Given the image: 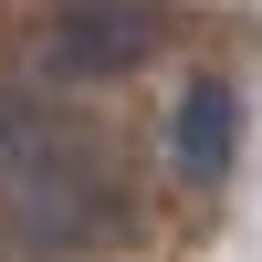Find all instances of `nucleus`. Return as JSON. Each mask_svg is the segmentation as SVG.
Instances as JSON below:
<instances>
[{
    "label": "nucleus",
    "mask_w": 262,
    "mask_h": 262,
    "mask_svg": "<svg viewBox=\"0 0 262 262\" xmlns=\"http://www.w3.org/2000/svg\"><path fill=\"white\" fill-rule=\"evenodd\" d=\"M168 158H179V179H200V189L231 179V158H242V95H231L221 74H200V84L179 95V116H168Z\"/></svg>",
    "instance_id": "nucleus-4"
},
{
    "label": "nucleus",
    "mask_w": 262,
    "mask_h": 262,
    "mask_svg": "<svg viewBox=\"0 0 262 262\" xmlns=\"http://www.w3.org/2000/svg\"><path fill=\"white\" fill-rule=\"evenodd\" d=\"M147 53H158V0H74V11L42 32V74H63V84L137 74Z\"/></svg>",
    "instance_id": "nucleus-2"
},
{
    "label": "nucleus",
    "mask_w": 262,
    "mask_h": 262,
    "mask_svg": "<svg viewBox=\"0 0 262 262\" xmlns=\"http://www.w3.org/2000/svg\"><path fill=\"white\" fill-rule=\"evenodd\" d=\"M126 231V189L105 168H74V179H42L21 200H0V242L11 252H95Z\"/></svg>",
    "instance_id": "nucleus-1"
},
{
    "label": "nucleus",
    "mask_w": 262,
    "mask_h": 262,
    "mask_svg": "<svg viewBox=\"0 0 262 262\" xmlns=\"http://www.w3.org/2000/svg\"><path fill=\"white\" fill-rule=\"evenodd\" d=\"M74 168H95V147H84V126L63 116V105L0 95V200H21V189H42V179H74Z\"/></svg>",
    "instance_id": "nucleus-3"
}]
</instances>
